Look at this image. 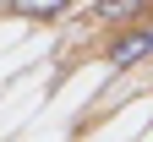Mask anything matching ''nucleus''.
Wrapping results in <instances>:
<instances>
[{"mask_svg": "<svg viewBox=\"0 0 153 142\" xmlns=\"http://www.w3.org/2000/svg\"><path fill=\"white\" fill-rule=\"evenodd\" d=\"M142 60H153V22L126 28V33L109 44V66H115V71H131V66H142Z\"/></svg>", "mask_w": 153, "mask_h": 142, "instance_id": "nucleus-1", "label": "nucleus"}, {"mask_svg": "<svg viewBox=\"0 0 153 142\" xmlns=\"http://www.w3.org/2000/svg\"><path fill=\"white\" fill-rule=\"evenodd\" d=\"M153 6V0H93L88 6V22H99V28H115V22H137V16Z\"/></svg>", "mask_w": 153, "mask_h": 142, "instance_id": "nucleus-2", "label": "nucleus"}, {"mask_svg": "<svg viewBox=\"0 0 153 142\" xmlns=\"http://www.w3.org/2000/svg\"><path fill=\"white\" fill-rule=\"evenodd\" d=\"M11 11L16 16H60V11H71V0H11Z\"/></svg>", "mask_w": 153, "mask_h": 142, "instance_id": "nucleus-3", "label": "nucleus"}]
</instances>
